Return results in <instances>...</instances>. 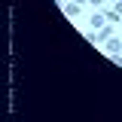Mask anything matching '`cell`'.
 Returning a JSON list of instances; mask_svg holds the SVG:
<instances>
[{
    "label": "cell",
    "mask_w": 122,
    "mask_h": 122,
    "mask_svg": "<svg viewBox=\"0 0 122 122\" xmlns=\"http://www.w3.org/2000/svg\"><path fill=\"white\" fill-rule=\"evenodd\" d=\"M107 52H110V55H119V52H122V40L110 37V40H107Z\"/></svg>",
    "instance_id": "7a4b0ae2"
},
{
    "label": "cell",
    "mask_w": 122,
    "mask_h": 122,
    "mask_svg": "<svg viewBox=\"0 0 122 122\" xmlns=\"http://www.w3.org/2000/svg\"><path fill=\"white\" fill-rule=\"evenodd\" d=\"M113 37V25H104V28H95L89 34V43H107Z\"/></svg>",
    "instance_id": "6da1fadb"
},
{
    "label": "cell",
    "mask_w": 122,
    "mask_h": 122,
    "mask_svg": "<svg viewBox=\"0 0 122 122\" xmlns=\"http://www.w3.org/2000/svg\"><path fill=\"white\" fill-rule=\"evenodd\" d=\"M73 3H89V0H73Z\"/></svg>",
    "instance_id": "52a82bcc"
},
{
    "label": "cell",
    "mask_w": 122,
    "mask_h": 122,
    "mask_svg": "<svg viewBox=\"0 0 122 122\" xmlns=\"http://www.w3.org/2000/svg\"><path fill=\"white\" fill-rule=\"evenodd\" d=\"M89 3H92V6H98V9H101V6H104L107 0H89Z\"/></svg>",
    "instance_id": "8992f818"
},
{
    "label": "cell",
    "mask_w": 122,
    "mask_h": 122,
    "mask_svg": "<svg viewBox=\"0 0 122 122\" xmlns=\"http://www.w3.org/2000/svg\"><path fill=\"white\" fill-rule=\"evenodd\" d=\"M64 12L70 15V18H76V15H79V3H67V6H64Z\"/></svg>",
    "instance_id": "277c9868"
},
{
    "label": "cell",
    "mask_w": 122,
    "mask_h": 122,
    "mask_svg": "<svg viewBox=\"0 0 122 122\" xmlns=\"http://www.w3.org/2000/svg\"><path fill=\"white\" fill-rule=\"evenodd\" d=\"M104 15H107V21H110V25H116V21H119V18H122V15L116 12V9H107Z\"/></svg>",
    "instance_id": "5b68a950"
},
{
    "label": "cell",
    "mask_w": 122,
    "mask_h": 122,
    "mask_svg": "<svg viewBox=\"0 0 122 122\" xmlns=\"http://www.w3.org/2000/svg\"><path fill=\"white\" fill-rule=\"evenodd\" d=\"M89 25H92V28H104V25H107V15H104V12H95Z\"/></svg>",
    "instance_id": "3957f363"
}]
</instances>
